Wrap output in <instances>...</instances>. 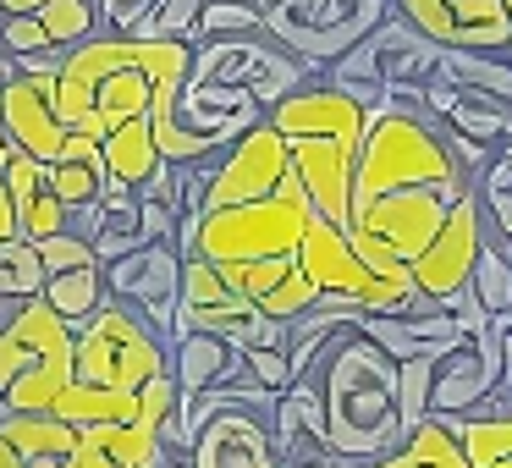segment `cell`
<instances>
[{
    "mask_svg": "<svg viewBox=\"0 0 512 468\" xmlns=\"http://www.w3.org/2000/svg\"><path fill=\"white\" fill-rule=\"evenodd\" d=\"M292 177L303 182L314 215L331 226H353V166L358 149L342 138H287Z\"/></svg>",
    "mask_w": 512,
    "mask_h": 468,
    "instance_id": "cell-14",
    "label": "cell"
},
{
    "mask_svg": "<svg viewBox=\"0 0 512 468\" xmlns=\"http://www.w3.org/2000/svg\"><path fill=\"white\" fill-rule=\"evenodd\" d=\"M430 375H435V358H402L397 364L402 430H413L419 419H430Z\"/></svg>",
    "mask_w": 512,
    "mask_h": 468,
    "instance_id": "cell-32",
    "label": "cell"
},
{
    "mask_svg": "<svg viewBox=\"0 0 512 468\" xmlns=\"http://www.w3.org/2000/svg\"><path fill=\"white\" fill-rule=\"evenodd\" d=\"M292 265H298V259L287 254V259H221L215 270H221V281L237 292V298H248V303L259 309V298H265V292L276 287V281L287 276Z\"/></svg>",
    "mask_w": 512,
    "mask_h": 468,
    "instance_id": "cell-28",
    "label": "cell"
},
{
    "mask_svg": "<svg viewBox=\"0 0 512 468\" xmlns=\"http://www.w3.org/2000/svg\"><path fill=\"white\" fill-rule=\"evenodd\" d=\"M287 468H331V463H287Z\"/></svg>",
    "mask_w": 512,
    "mask_h": 468,
    "instance_id": "cell-43",
    "label": "cell"
},
{
    "mask_svg": "<svg viewBox=\"0 0 512 468\" xmlns=\"http://www.w3.org/2000/svg\"><path fill=\"white\" fill-rule=\"evenodd\" d=\"M166 369H171L182 397H199V391H221V386H232V380H248L243 347L215 336V331H177L166 347Z\"/></svg>",
    "mask_w": 512,
    "mask_h": 468,
    "instance_id": "cell-15",
    "label": "cell"
},
{
    "mask_svg": "<svg viewBox=\"0 0 512 468\" xmlns=\"http://www.w3.org/2000/svg\"><path fill=\"white\" fill-rule=\"evenodd\" d=\"M0 320H6V314H0Z\"/></svg>",
    "mask_w": 512,
    "mask_h": 468,
    "instance_id": "cell-45",
    "label": "cell"
},
{
    "mask_svg": "<svg viewBox=\"0 0 512 468\" xmlns=\"http://www.w3.org/2000/svg\"><path fill=\"white\" fill-rule=\"evenodd\" d=\"M6 237H23L17 232V210H12V188H6V177H0V243Z\"/></svg>",
    "mask_w": 512,
    "mask_h": 468,
    "instance_id": "cell-37",
    "label": "cell"
},
{
    "mask_svg": "<svg viewBox=\"0 0 512 468\" xmlns=\"http://www.w3.org/2000/svg\"><path fill=\"white\" fill-rule=\"evenodd\" d=\"M243 364H248V380H259V386L276 391V397L292 386L287 342H254V347H243Z\"/></svg>",
    "mask_w": 512,
    "mask_h": 468,
    "instance_id": "cell-33",
    "label": "cell"
},
{
    "mask_svg": "<svg viewBox=\"0 0 512 468\" xmlns=\"http://www.w3.org/2000/svg\"><path fill=\"white\" fill-rule=\"evenodd\" d=\"M45 0H0V17H34Z\"/></svg>",
    "mask_w": 512,
    "mask_h": 468,
    "instance_id": "cell-39",
    "label": "cell"
},
{
    "mask_svg": "<svg viewBox=\"0 0 512 468\" xmlns=\"http://www.w3.org/2000/svg\"><path fill=\"white\" fill-rule=\"evenodd\" d=\"M34 50H50L39 17H0V56H34Z\"/></svg>",
    "mask_w": 512,
    "mask_h": 468,
    "instance_id": "cell-36",
    "label": "cell"
},
{
    "mask_svg": "<svg viewBox=\"0 0 512 468\" xmlns=\"http://www.w3.org/2000/svg\"><path fill=\"white\" fill-rule=\"evenodd\" d=\"M160 468H188V452H171V457H166V463H160Z\"/></svg>",
    "mask_w": 512,
    "mask_h": 468,
    "instance_id": "cell-42",
    "label": "cell"
},
{
    "mask_svg": "<svg viewBox=\"0 0 512 468\" xmlns=\"http://www.w3.org/2000/svg\"><path fill=\"white\" fill-rule=\"evenodd\" d=\"M39 287H45V265H39V248L28 243V237H6L0 243V298H39Z\"/></svg>",
    "mask_w": 512,
    "mask_h": 468,
    "instance_id": "cell-26",
    "label": "cell"
},
{
    "mask_svg": "<svg viewBox=\"0 0 512 468\" xmlns=\"http://www.w3.org/2000/svg\"><path fill=\"white\" fill-rule=\"evenodd\" d=\"M0 435L28 457V463H45V457H72L83 441V430H72L56 413H0Z\"/></svg>",
    "mask_w": 512,
    "mask_h": 468,
    "instance_id": "cell-20",
    "label": "cell"
},
{
    "mask_svg": "<svg viewBox=\"0 0 512 468\" xmlns=\"http://www.w3.org/2000/svg\"><path fill=\"white\" fill-rule=\"evenodd\" d=\"M507 386V314L468 325V336L452 353L435 358L430 375V413L435 419H468L479 413L496 391Z\"/></svg>",
    "mask_w": 512,
    "mask_h": 468,
    "instance_id": "cell-6",
    "label": "cell"
},
{
    "mask_svg": "<svg viewBox=\"0 0 512 468\" xmlns=\"http://www.w3.org/2000/svg\"><path fill=\"white\" fill-rule=\"evenodd\" d=\"M320 298H325V292L314 287V281L303 276L298 265H292L287 276H281L276 287H270L265 298H259V314H265V320H281V325H287V320H298V314H309Z\"/></svg>",
    "mask_w": 512,
    "mask_h": 468,
    "instance_id": "cell-29",
    "label": "cell"
},
{
    "mask_svg": "<svg viewBox=\"0 0 512 468\" xmlns=\"http://www.w3.org/2000/svg\"><path fill=\"white\" fill-rule=\"evenodd\" d=\"M39 298H45L67 325H83L89 314H100L105 303H111V292H105V265L94 259V265H78V270H50Z\"/></svg>",
    "mask_w": 512,
    "mask_h": 468,
    "instance_id": "cell-21",
    "label": "cell"
},
{
    "mask_svg": "<svg viewBox=\"0 0 512 468\" xmlns=\"http://www.w3.org/2000/svg\"><path fill=\"white\" fill-rule=\"evenodd\" d=\"M83 441H94V452L111 468H160L166 463V441L155 430H144L138 419H116V424H89Z\"/></svg>",
    "mask_w": 512,
    "mask_h": 468,
    "instance_id": "cell-22",
    "label": "cell"
},
{
    "mask_svg": "<svg viewBox=\"0 0 512 468\" xmlns=\"http://www.w3.org/2000/svg\"><path fill=\"white\" fill-rule=\"evenodd\" d=\"M501 6H507V17H512V0H501Z\"/></svg>",
    "mask_w": 512,
    "mask_h": 468,
    "instance_id": "cell-44",
    "label": "cell"
},
{
    "mask_svg": "<svg viewBox=\"0 0 512 468\" xmlns=\"http://www.w3.org/2000/svg\"><path fill=\"white\" fill-rule=\"evenodd\" d=\"M94 17H100V34L144 39L149 17H155V0H94Z\"/></svg>",
    "mask_w": 512,
    "mask_h": 468,
    "instance_id": "cell-34",
    "label": "cell"
},
{
    "mask_svg": "<svg viewBox=\"0 0 512 468\" xmlns=\"http://www.w3.org/2000/svg\"><path fill=\"white\" fill-rule=\"evenodd\" d=\"M56 419H67L72 430H89V424H116V419H133L138 413V391H100V386H83L72 380L56 402H50Z\"/></svg>",
    "mask_w": 512,
    "mask_h": 468,
    "instance_id": "cell-24",
    "label": "cell"
},
{
    "mask_svg": "<svg viewBox=\"0 0 512 468\" xmlns=\"http://www.w3.org/2000/svg\"><path fill=\"white\" fill-rule=\"evenodd\" d=\"M309 221H314V204L298 182V188L270 193V199L204 210L199 226H193L188 254H204L210 265H221V259H287L298 254Z\"/></svg>",
    "mask_w": 512,
    "mask_h": 468,
    "instance_id": "cell-4",
    "label": "cell"
},
{
    "mask_svg": "<svg viewBox=\"0 0 512 468\" xmlns=\"http://www.w3.org/2000/svg\"><path fill=\"white\" fill-rule=\"evenodd\" d=\"M34 248H39V265H45V276H50V270L94 265V248L83 243V237H72V232H56V237H45V243H34Z\"/></svg>",
    "mask_w": 512,
    "mask_h": 468,
    "instance_id": "cell-35",
    "label": "cell"
},
{
    "mask_svg": "<svg viewBox=\"0 0 512 468\" xmlns=\"http://www.w3.org/2000/svg\"><path fill=\"white\" fill-rule=\"evenodd\" d=\"M61 468H111V463H105V457L94 452V441H78V452H72Z\"/></svg>",
    "mask_w": 512,
    "mask_h": 468,
    "instance_id": "cell-38",
    "label": "cell"
},
{
    "mask_svg": "<svg viewBox=\"0 0 512 468\" xmlns=\"http://www.w3.org/2000/svg\"><path fill=\"white\" fill-rule=\"evenodd\" d=\"M468 188H474V182H430V188L380 193V199H369L353 210V226H364L369 237H380V243L397 248L402 259H413V254H424V243L446 226L452 204L463 199Z\"/></svg>",
    "mask_w": 512,
    "mask_h": 468,
    "instance_id": "cell-11",
    "label": "cell"
},
{
    "mask_svg": "<svg viewBox=\"0 0 512 468\" xmlns=\"http://www.w3.org/2000/svg\"><path fill=\"white\" fill-rule=\"evenodd\" d=\"M193 28H199V34H221V39H232V34L248 39V34H265V17H259L254 6H243V0H204Z\"/></svg>",
    "mask_w": 512,
    "mask_h": 468,
    "instance_id": "cell-30",
    "label": "cell"
},
{
    "mask_svg": "<svg viewBox=\"0 0 512 468\" xmlns=\"http://www.w3.org/2000/svg\"><path fill=\"white\" fill-rule=\"evenodd\" d=\"M397 12H402V23H408L419 39H430V45H441V50L457 45L452 0H397Z\"/></svg>",
    "mask_w": 512,
    "mask_h": 468,
    "instance_id": "cell-31",
    "label": "cell"
},
{
    "mask_svg": "<svg viewBox=\"0 0 512 468\" xmlns=\"http://www.w3.org/2000/svg\"><path fill=\"white\" fill-rule=\"evenodd\" d=\"M0 127L17 155L50 166L72 133L56 116V72L50 78H0Z\"/></svg>",
    "mask_w": 512,
    "mask_h": 468,
    "instance_id": "cell-13",
    "label": "cell"
},
{
    "mask_svg": "<svg viewBox=\"0 0 512 468\" xmlns=\"http://www.w3.org/2000/svg\"><path fill=\"white\" fill-rule=\"evenodd\" d=\"M100 160H105V177L127 182V188H144L166 160L155 149V133H149V116H127L116 133L100 138Z\"/></svg>",
    "mask_w": 512,
    "mask_h": 468,
    "instance_id": "cell-18",
    "label": "cell"
},
{
    "mask_svg": "<svg viewBox=\"0 0 512 468\" xmlns=\"http://www.w3.org/2000/svg\"><path fill=\"white\" fill-rule=\"evenodd\" d=\"M188 468H287L276 435H270V413L248 408V402H226L193 430L188 441Z\"/></svg>",
    "mask_w": 512,
    "mask_h": 468,
    "instance_id": "cell-12",
    "label": "cell"
},
{
    "mask_svg": "<svg viewBox=\"0 0 512 468\" xmlns=\"http://www.w3.org/2000/svg\"><path fill=\"white\" fill-rule=\"evenodd\" d=\"M0 177H6V188H12L17 232H23L28 243H45V237L67 232L72 210L56 199V188H50V166H39V160H28V155H12Z\"/></svg>",
    "mask_w": 512,
    "mask_h": 468,
    "instance_id": "cell-16",
    "label": "cell"
},
{
    "mask_svg": "<svg viewBox=\"0 0 512 468\" xmlns=\"http://www.w3.org/2000/svg\"><path fill=\"white\" fill-rule=\"evenodd\" d=\"M287 188H298V177H292V155H287V138H281L276 127L259 116V122L248 127V133H237L232 144L215 155V166L204 171V210L270 199V193H287Z\"/></svg>",
    "mask_w": 512,
    "mask_h": 468,
    "instance_id": "cell-7",
    "label": "cell"
},
{
    "mask_svg": "<svg viewBox=\"0 0 512 468\" xmlns=\"http://www.w3.org/2000/svg\"><path fill=\"white\" fill-rule=\"evenodd\" d=\"M386 89H342V83H303L287 100L265 111V122L281 138H342V144H364V127Z\"/></svg>",
    "mask_w": 512,
    "mask_h": 468,
    "instance_id": "cell-9",
    "label": "cell"
},
{
    "mask_svg": "<svg viewBox=\"0 0 512 468\" xmlns=\"http://www.w3.org/2000/svg\"><path fill=\"white\" fill-rule=\"evenodd\" d=\"M430 182H468L457 171L452 149L441 138V122H435L424 105L413 100H380L375 116L364 127V144H358V166H353V210L380 193L397 188H430Z\"/></svg>",
    "mask_w": 512,
    "mask_h": 468,
    "instance_id": "cell-2",
    "label": "cell"
},
{
    "mask_svg": "<svg viewBox=\"0 0 512 468\" xmlns=\"http://www.w3.org/2000/svg\"><path fill=\"white\" fill-rule=\"evenodd\" d=\"M0 468H28V457L17 452V446L6 441V435H0Z\"/></svg>",
    "mask_w": 512,
    "mask_h": 468,
    "instance_id": "cell-40",
    "label": "cell"
},
{
    "mask_svg": "<svg viewBox=\"0 0 512 468\" xmlns=\"http://www.w3.org/2000/svg\"><path fill=\"white\" fill-rule=\"evenodd\" d=\"M34 17H39V28L50 34V45H61V50H72V45H83V39L100 34L94 0H45Z\"/></svg>",
    "mask_w": 512,
    "mask_h": 468,
    "instance_id": "cell-27",
    "label": "cell"
},
{
    "mask_svg": "<svg viewBox=\"0 0 512 468\" xmlns=\"http://www.w3.org/2000/svg\"><path fill=\"white\" fill-rule=\"evenodd\" d=\"M303 380L320 397L325 446L342 463H369V457H386L402 446L408 430H402L397 358L380 342H369L358 325H342Z\"/></svg>",
    "mask_w": 512,
    "mask_h": 468,
    "instance_id": "cell-1",
    "label": "cell"
},
{
    "mask_svg": "<svg viewBox=\"0 0 512 468\" xmlns=\"http://www.w3.org/2000/svg\"><path fill=\"white\" fill-rule=\"evenodd\" d=\"M479 226H485L479 188H468L463 199L452 204L446 226L430 237V243H424V254L408 259L413 287H419L424 303H435V309H452V303L468 292V276H474V259H479Z\"/></svg>",
    "mask_w": 512,
    "mask_h": 468,
    "instance_id": "cell-10",
    "label": "cell"
},
{
    "mask_svg": "<svg viewBox=\"0 0 512 468\" xmlns=\"http://www.w3.org/2000/svg\"><path fill=\"white\" fill-rule=\"evenodd\" d=\"M105 292L138 314L160 342L177 336V303H182V248L177 243H144L133 254L105 265Z\"/></svg>",
    "mask_w": 512,
    "mask_h": 468,
    "instance_id": "cell-8",
    "label": "cell"
},
{
    "mask_svg": "<svg viewBox=\"0 0 512 468\" xmlns=\"http://www.w3.org/2000/svg\"><path fill=\"white\" fill-rule=\"evenodd\" d=\"M72 386V325L45 298H23L0 320V413H50Z\"/></svg>",
    "mask_w": 512,
    "mask_h": 468,
    "instance_id": "cell-3",
    "label": "cell"
},
{
    "mask_svg": "<svg viewBox=\"0 0 512 468\" xmlns=\"http://www.w3.org/2000/svg\"><path fill=\"white\" fill-rule=\"evenodd\" d=\"M144 56H149V45H144ZM144 111H149L144 67H116V72H105V78L94 83V105L72 122V133H83V138L100 144L105 133H116V127L127 122V116H144Z\"/></svg>",
    "mask_w": 512,
    "mask_h": 468,
    "instance_id": "cell-17",
    "label": "cell"
},
{
    "mask_svg": "<svg viewBox=\"0 0 512 468\" xmlns=\"http://www.w3.org/2000/svg\"><path fill=\"white\" fill-rule=\"evenodd\" d=\"M50 188H56V199L67 204V210H89V204L100 199V188H105L100 144H94V138H83V133H67L61 155L50 160Z\"/></svg>",
    "mask_w": 512,
    "mask_h": 468,
    "instance_id": "cell-19",
    "label": "cell"
},
{
    "mask_svg": "<svg viewBox=\"0 0 512 468\" xmlns=\"http://www.w3.org/2000/svg\"><path fill=\"white\" fill-rule=\"evenodd\" d=\"M468 298L490 320L512 314V254L501 248V237L490 226H479V259H474V276H468Z\"/></svg>",
    "mask_w": 512,
    "mask_h": 468,
    "instance_id": "cell-23",
    "label": "cell"
},
{
    "mask_svg": "<svg viewBox=\"0 0 512 468\" xmlns=\"http://www.w3.org/2000/svg\"><path fill=\"white\" fill-rule=\"evenodd\" d=\"M17 149H12V138H6V127H0V171H6V160H12Z\"/></svg>",
    "mask_w": 512,
    "mask_h": 468,
    "instance_id": "cell-41",
    "label": "cell"
},
{
    "mask_svg": "<svg viewBox=\"0 0 512 468\" xmlns=\"http://www.w3.org/2000/svg\"><path fill=\"white\" fill-rule=\"evenodd\" d=\"M402 457H408L413 468H474L468 463V452H463V441H457V424L452 419H419L408 435H402V446H397Z\"/></svg>",
    "mask_w": 512,
    "mask_h": 468,
    "instance_id": "cell-25",
    "label": "cell"
},
{
    "mask_svg": "<svg viewBox=\"0 0 512 468\" xmlns=\"http://www.w3.org/2000/svg\"><path fill=\"white\" fill-rule=\"evenodd\" d=\"M166 369V342L127 303H105L83 325H72V380L100 391H138Z\"/></svg>",
    "mask_w": 512,
    "mask_h": 468,
    "instance_id": "cell-5",
    "label": "cell"
}]
</instances>
